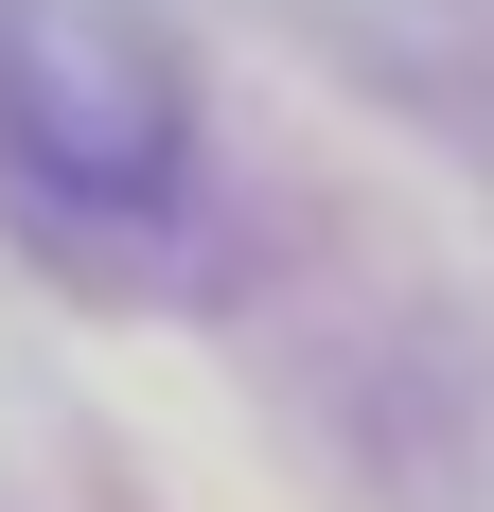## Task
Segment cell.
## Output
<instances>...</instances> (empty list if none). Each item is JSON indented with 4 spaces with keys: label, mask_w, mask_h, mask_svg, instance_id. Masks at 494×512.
I'll use <instances>...</instances> for the list:
<instances>
[{
    "label": "cell",
    "mask_w": 494,
    "mask_h": 512,
    "mask_svg": "<svg viewBox=\"0 0 494 512\" xmlns=\"http://www.w3.org/2000/svg\"><path fill=\"white\" fill-rule=\"evenodd\" d=\"M0 212L89 283H142L195 212V18L0 0Z\"/></svg>",
    "instance_id": "1"
}]
</instances>
